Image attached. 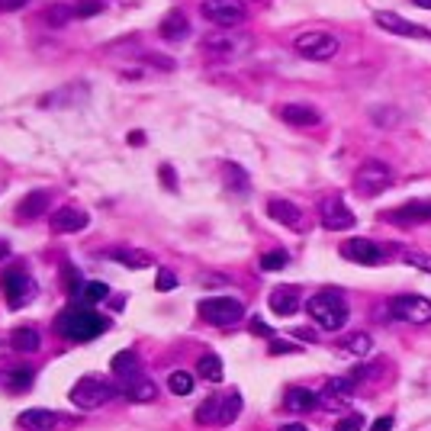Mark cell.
Wrapping results in <instances>:
<instances>
[{"label": "cell", "instance_id": "obj_1", "mask_svg": "<svg viewBox=\"0 0 431 431\" xmlns=\"http://www.w3.org/2000/svg\"><path fill=\"white\" fill-rule=\"evenodd\" d=\"M306 312H309V319H312L319 328H325V332L345 328L347 316H351L347 299L338 293V290H319V293H312L309 303H306Z\"/></svg>", "mask_w": 431, "mask_h": 431}, {"label": "cell", "instance_id": "obj_2", "mask_svg": "<svg viewBox=\"0 0 431 431\" xmlns=\"http://www.w3.org/2000/svg\"><path fill=\"white\" fill-rule=\"evenodd\" d=\"M55 328H58V335H64L68 341H94L97 335H103L106 328V319L94 309H81V306H71V309H64L62 316L55 319Z\"/></svg>", "mask_w": 431, "mask_h": 431}, {"label": "cell", "instance_id": "obj_3", "mask_svg": "<svg viewBox=\"0 0 431 431\" xmlns=\"http://www.w3.org/2000/svg\"><path fill=\"white\" fill-rule=\"evenodd\" d=\"M116 396V389L110 386V383H103V380H97V377H84V380H77L71 386V393H68V399L77 406V409H100V406H106V402Z\"/></svg>", "mask_w": 431, "mask_h": 431}, {"label": "cell", "instance_id": "obj_4", "mask_svg": "<svg viewBox=\"0 0 431 431\" xmlns=\"http://www.w3.org/2000/svg\"><path fill=\"white\" fill-rule=\"evenodd\" d=\"M393 184V171L383 164V161H364L354 174V193L370 200V197H380L383 190H389Z\"/></svg>", "mask_w": 431, "mask_h": 431}, {"label": "cell", "instance_id": "obj_5", "mask_svg": "<svg viewBox=\"0 0 431 431\" xmlns=\"http://www.w3.org/2000/svg\"><path fill=\"white\" fill-rule=\"evenodd\" d=\"M200 13L219 29H238L248 20V10H245L242 0H203Z\"/></svg>", "mask_w": 431, "mask_h": 431}, {"label": "cell", "instance_id": "obj_6", "mask_svg": "<svg viewBox=\"0 0 431 431\" xmlns=\"http://www.w3.org/2000/svg\"><path fill=\"white\" fill-rule=\"evenodd\" d=\"M293 49L299 52V58H309V62H328V58H335L338 52V39L335 36H328V32H299L293 39Z\"/></svg>", "mask_w": 431, "mask_h": 431}, {"label": "cell", "instance_id": "obj_7", "mask_svg": "<svg viewBox=\"0 0 431 431\" xmlns=\"http://www.w3.org/2000/svg\"><path fill=\"white\" fill-rule=\"evenodd\" d=\"M389 312L399 319V322H409V325H428L431 299H425V296H419V293H399V296H393Z\"/></svg>", "mask_w": 431, "mask_h": 431}, {"label": "cell", "instance_id": "obj_8", "mask_svg": "<svg viewBox=\"0 0 431 431\" xmlns=\"http://www.w3.org/2000/svg\"><path fill=\"white\" fill-rule=\"evenodd\" d=\"M203 52H212V55H242L251 49V36H245L238 29H216V32H206L200 42Z\"/></svg>", "mask_w": 431, "mask_h": 431}, {"label": "cell", "instance_id": "obj_9", "mask_svg": "<svg viewBox=\"0 0 431 431\" xmlns=\"http://www.w3.org/2000/svg\"><path fill=\"white\" fill-rule=\"evenodd\" d=\"M200 316L206 319L210 325L229 328L245 316V306L238 303V299H232V296H216V299H203L200 303Z\"/></svg>", "mask_w": 431, "mask_h": 431}, {"label": "cell", "instance_id": "obj_10", "mask_svg": "<svg viewBox=\"0 0 431 431\" xmlns=\"http://www.w3.org/2000/svg\"><path fill=\"white\" fill-rule=\"evenodd\" d=\"M0 290H3V299H7L10 309H23V306L36 296L32 277L29 273H23V271H7L3 273V277H0Z\"/></svg>", "mask_w": 431, "mask_h": 431}, {"label": "cell", "instance_id": "obj_11", "mask_svg": "<svg viewBox=\"0 0 431 431\" xmlns=\"http://www.w3.org/2000/svg\"><path fill=\"white\" fill-rule=\"evenodd\" d=\"M319 219H322L325 229L341 232V229H351V225H354V212L347 210L338 197H328V200L319 203Z\"/></svg>", "mask_w": 431, "mask_h": 431}, {"label": "cell", "instance_id": "obj_12", "mask_svg": "<svg viewBox=\"0 0 431 431\" xmlns=\"http://www.w3.org/2000/svg\"><path fill=\"white\" fill-rule=\"evenodd\" d=\"M373 20H377L380 29L393 32V36H406V39H431V36L421 29V26H415V23H409V20H402L399 13H393V10H377V13H373Z\"/></svg>", "mask_w": 431, "mask_h": 431}, {"label": "cell", "instance_id": "obj_13", "mask_svg": "<svg viewBox=\"0 0 431 431\" xmlns=\"http://www.w3.org/2000/svg\"><path fill=\"white\" fill-rule=\"evenodd\" d=\"M341 258L373 267V264L383 261V251H380V245H373L370 238H347V242H341Z\"/></svg>", "mask_w": 431, "mask_h": 431}, {"label": "cell", "instance_id": "obj_14", "mask_svg": "<svg viewBox=\"0 0 431 431\" xmlns=\"http://www.w3.org/2000/svg\"><path fill=\"white\" fill-rule=\"evenodd\" d=\"M87 222H90V216L81 206H58L52 212V232H58V235H74V232L87 229Z\"/></svg>", "mask_w": 431, "mask_h": 431}, {"label": "cell", "instance_id": "obj_15", "mask_svg": "<svg viewBox=\"0 0 431 431\" xmlns=\"http://www.w3.org/2000/svg\"><path fill=\"white\" fill-rule=\"evenodd\" d=\"M267 306L273 309V316H293V312H299V290L296 286H277L271 293V299H267Z\"/></svg>", "mask_w": 431, "mask_h": 431}, {"label": "cell", "instance_id": "obj_16", "mask_svg": "<svg viewBox=\"0 0 431 431\" xmlns=\"http://www.w3.org/2000/svg\"><path fill=\"white\" fill-rule=\"evenodd\" d=\"M267 216H271L273 222L286 225V229H299V225H303V210L290 200H271L267 203Z\"/></svg>", "mask_w": 431, "mask_h": 431}, {"label": "cell", "instance_id": "obj_17", "mask_svg": "<svg viewBox=\"0 0 431 431\" xmlns=\"http://www.w3.org/2000/svg\"><path fill=\"white\" fill-rule=\"evenodd\" d=\"M55 421H58V415L49 409H26V412H20L16 425H20L23 431H52Z\"/></svg>", "mask_w": 431, "mask_h": 431}, {"label": "cell", "instance_id": "obj_18", "mask_svg": "<svg viewBox=\"0 0 431 431\" xmlns=\"http://www.w3.org/2000/svg\"><path fill=\"white\" fill-rule=\"evenodd\" d=\"M158 32L168 39V42H180V39H187L190 36V23L187 16H184V10H171L164 20H161Z\"/></svg>", "mask_w": 431, "mask_h": 431}, {"label": "cell", "instance_id": "obj_19", "mask_svg": "<svg viewBox=\"0 0 431 431\" xmlns=\"http://www.w3.org/2000/svg\"><path fill=\"white\" fill-rule=\"evenodd\" d=\"M39 345H42V338L32 325H20L10 332V347L20 354H32V351H39Z\"/></svg>", "mask_w": 431, "mask_h": 431}, {"label": "cell", "instance_id": "obj_20", "mask_svg": "<svg viewBox=\"0 0 431 431\" xmlns=\"http://www.w3.org/2000/svg\"><path fill=\"white\" fill-rule=\"evenodd\" d=\"M280 116H284L290 126H316L319 123V113L309 103H286L284 110H280Z\"/></svg>", "mask_w": 431, "mask_h": 431}, {"label": "cell", "instance_id": "obj_21", "mask_svg": "<svg viewBox=\"0 0 431 431\" xmlns=\"http://www.w3.org/2000/svg\"><path fill=\"white\" fill-rule=\"evenodd\" d=\"M319 402H322V399H319L312 389H306V386L286 389V409H290V412H312Z\"/></svg>", "mask_w": 431, "mask_h": 431}, {"label": "cell", "instance_id": "obj_22", "mask_svg": "<svg viewBox=\"0 0 431 431\" xmlns=\"http://www.w3.org/2000/svg\"><path fill=\"white\" fill-rule=\"evenodd\" d=\"M126 399H132V402H151L155 396H158V386L151 383L148 377H132V380H126Z\"/></svg>", "mask_w": 431, "mask_h": 431}, {"label": "cell", "instance_id": "obj_23", "mask_svg": "<svg viewBox=\"0 0 431 431\" xmlns=\"http://www.w3.org/2000/svg\"><path fill=\"white\" fill-rule=\"evenodd\" d=\"M49 193L45 190H32V193H26L23 197V203H20V219H39L45 212V206H49Z\"/></svg>", "mask_w": 431, "mask_h": 431}, {"label": "cell", "instance_id": "obj_24", "mask_svg": "<svg viewBox=\"0 0 431 431\" xmlns=\"http://www.w3.org/2000/svg\"><path fill=\"white\" fill-rule=\"evenodd\" d=\"M242 415V396L232 389V393H222V402H219V419H216V425L219 428H225V425H232V421Z\"/></svg>", "mask_w": 431, "mask_h": 431}, {"label": "cell", "instance_id": "obj_25", "mask_svg": "<svg viewBox=\"0 0 431 431\" xmlns=\"http://www.w3.org/2000/svg\"><path fill=\"white\" fill-rule=\"evenodd\" d=\"M389 219L393 222H425V219H431V203H406V206L389 212Z\"/></svg>", "mask_w": 431, "mask_h": 431}, {"label": "cell", "instance_id": "obj_26", "mask_svg": "<svg viewBox=\"0 0 431 431\" xmlns=\"http://www.w3.org/2000/svg\"><path fill=\"white\" fill-rule=\"evenodd\" d=\"M110 367H113V373L123 380V383H126V380H132V377H138V358L132 354V351H119Z\"/></svg>", "mask_w": 431, "mask_h": 431}, {"label": "cell", "instance_id": "obj_27", "mask_svg": "<svg viewBox=\"0 0 431 431\" xmlns=\"http://www.w3.org/2000/svg\"><path fill=\"white\" fill-rule=\"evenodd\" d=\"M42 20L49 23V26H68V23L74 20V7H68V3H52V7H45L42 13Z\"/></svg>", "mask_w": 431, "mask_h": 431}, {"label": "cell", "instance_id": "obj_28", "mask_svg": "<svg viewBox=\"0 0 431 431\" xmlns=\"http://www.w3.org/2000/svg\"><path fill=\"white\" fill-rule=\"evenodd\" d=\"M197 373H200L203 380H210V383H219L222 380V360L216 358V354H203V358L197 360Z\"/></svg>", "mask_w": 431, "mask_h": 431}, {"label": "cell", "instance_id": "obj_29", "mask_svg": "<svg viewBox=\"0 0 431 431\" xmlns=\"http://www.w3.org/2000/svg\"><path fill=\"white\" fill-rule=\"evenodd\" d=\"M168 389L174 396H190V393H193V373H190V370H174V373H168Z\"/></svg>", "mask_w": 431, "mask_h": 431}, {"label": "cell", "instance_id": "obj_30", "mask_svg": "<svg viewBox=\"0 0 431 431\" xmlns=\"http://www.w3.org/2000/svg\"><path fill=\"white\" fill-rule=\"evenodd\" d=\"M77 293H81V303H100V299H106V296H110V286L106 284H100V280H87V284H81V290H77Z\"/></svg>", "mask_w": 431, "mask_h": 431}, {"label": "cell", "instance_id": "obj_31", "mask_svg": "<svg viewBox=\"0 0 431 431\" xmlns=\"http://www.w3.org/2000/svg\"><path fill=\"white\" fill-rule=\"evenodd\" d=\"M219 402H222V393H212L210 399L197 409V421H200V425H216V419H219Z\"/></svg>", "mask_w": 431, "mask_h": 431}, {"label": "cell", "instance_id": "obj_32", "mask_svg": "<svg viewBox=\"0 0 431 431\" xmlns=\"http://www.w3.org/2000/svg\"><path fill=\"white\" fill-rule=\"evenodd\" d=\"M325 393H328V396H338L341 402L351 399V396H354V377H335V380H328Z\"/></svg>", "mask_w": 431, "mask_h": 431}, {"label": "cell", "instance_id": "obj_33", "mask_svg": "<svg viewBox=\"0 0 431 431\" xmlns=\"http://www.w3.org/2000/svg\"><path fill=\"white\" fill-rule=\"evenodd\" d=\"M113 258L119 264H126V267H136V271L151 267V254H145V251H129V248H123V251H113Z\"/></svg>", "mask_w": 431, "mask_h": 431}, {"label": "cell", "instance_id": "obj_34", "mask_svg": "<svg viewBox=\"0 0 431 431\" xmlns=\"http://www.w3.org/2000/svg\"><path fill=\"white\" fill-rule=\"evenodd\" d=\"M345 347L351 351V354H358V358H367L370 351H373V338L364 335V332H354V335L345 341Z\"/></svg>", "mask_w": 431, "mask_h": 431}, {"label": "cell", "instance_id": "obj_35", "mask_svg": "<svg viewBox=\"0 0 431 431\" xmlns=\"http://www.w3.org/2000/svg\"><path fill=\"white\" fill-rule=\"evenodd\" d=\"M373 123H377L380 129H393L402 123V113L396 106H383V110H373Z\"/></svg>", "mask_w": 431, "mask_h": 431}, {"label": "cell", "instance_id": "obj_36", "mask_svg": "<svg viewBox=\"0 0 431 431\" xmlns=\"http://www.w3.org/2000/svg\"><path fill=\"white\" fill-rule=\"evenodd\" d=\"M286 261H290V254L286 251H267L258 258V264H261V271H284Z\"/></svg>", "mask_w": 431, "mask_h": 431}, {"label": "cell", "instance_id": "obj_37", "mask_svg": "<svg viewBox=\"0 0 431 431\" xmlns=\"http://www.w3.org/2000/svg\"><path fill=\"white\" fill-rule=\"evenodd\" d=\"M97 13H103V0H77L74 3V16H97Z\"/></svg>", "mask_w": 431, "mask_h": 431}, {"label": "cell", "instance_id": "obj_38", "mask_svg": "<svg viewBox=\"0 0 431 431\" xmlns=\"http://www.w3.org/2000/svg\"><path fill=\"white\" fill-rule=\"evenodd\" d=\"M155 286H158V293H171V290L177 286V277H174V271H164V267H161Z\"/></svg>", "mask_w": 431, "mask_h": 431}, {"label": "cell", "instance_id": "obj_39", "mask_svg": "<svg viewBox=\"0 0 431 431\" xmlns=\"http://www.w3.org/2000/svg\"><path fill=\"white\" fill-rule=\"evenodd\" d=\"M406 261H409L412 267H421V271L431 273V254H425V251H406Z\"/></svg>", "mask_w": 431, "mask_h": 431}, {"label": "cell", "instance_id": "obj_40", "mask_svg": "<svg viewBox=\"0 0 431 431\" xmlns=\"http://www.w3.org/2000/svg\"><path fill=\"white\" fill-rule=\"evenodd\" d=\"M29 383H32V373H29V370H13V373H10V386H13V389H26Z\"/></svg>", "mask_w": 431, "mask_h": 431}, {"label": "cell", "instance_id": "obj_41", "mask_svg": "<svg viewBox=\"0 0 431 431\" xmlns=\"http://www.w3.org/2000/svg\"><path fill=\"white\" fill-rule=\"evenodd\" d=\"M364 428V419L360 415H345V419H338V431H360Z\"/></svg>", "mask_w": 431, "mask_h": 431}, {"label": "cell", "instance_id": "obj_42", "mask_svg": "<svg viewBox=\"0 0 431 431\" xmlns=\"http://www.w3.org/2000/svg\"><path fill=\"white\" fill-rule=\"evenodd\" d=\"M29 0H0V13H16V10H23Z\"/></svg>", "mask_w": 431, "mask_h": 431}, {"label": "cell", "instance_id": "obj_43", "mask_svg": "<svg viewBox=\"0 0 431 431\" xmlns=\"http://www.w3.org/2000/svg\"><path fill=\"white\" fill-rule=\"evenodd\" d=\"M377 373H380V367H354L351 377H354V380H373Z\"/></svg>", "mask_w": 431, "mask_h": 431}, {"label": "cell", "instance_id": "obj_44", "mask_svg": "<svg viewBox=\"0 0 431 431\" xmlns=\"http://www.w3.org/2000/svg\"><path fill=\"white\" fill-rule=\"evenodd\" d=\"M393 425H396L393 415H383V419H377L373 425H370V431H393Z\"/></svg>", "mask_w": 431, "mask_h": 431}, {"label": "cell", "instance_id": "obj_45", "mask_svg": "<svg viewBox=\"0 0 431 431\" xmlns=\"http://www.w3.org/2000/svg\"><path fill=\"white\" fill-rule=\"evenodd\" d=\"M251 332H254V335H264V338H273V332L264 325L261 319H251Z\"/></svg>", "mask_w": 431, "mask_h": 431}, {"label": "cell", "instance_id": "obj_46", "mask_svg": "<svg viewBox=\"0 0 431 431\" xmlns=\"http://www.w3.org/2000/svg\"><path fill=\"white\" fill-rule=\"evenodd\" d=\"M290 351H293L290 341H271V354H290Z\"/></svg>", "mask_w": 431, "mask_h": 431}, {"label": "cell", "instance_id": "obj_47", "mask_svg": "<svg viewBox=\"0 0 431 431\" xmlns=\"http://www.w3.org/2000/svg\"><path fill=\"white\" fill-rule=\"evenodd\" d=\"M145 62H151V64H161V68H174V62H171V58H158V55H145Z\"/></svg>", "mask_w": 431, "mask_h": 431}, {"label": "cell", "instance_id": "obj_48", "mask_svg": "<svg viewBox=\"0 0 431 431\" xmlns=\"http://www.w3.org/2000/svg\"><path fill=\"white\" fill-rule=\"evenodd\" d=\"M161 174H164V184H168L171 190L177 187V184H174V171H171V168H161Z\"/></svg>", "mask_w": 431, "mask_h": 431}, {"label": "cell", "instance_id": "obj_49", "mask_svg": "<svg viewBox=\"0 0 431 431\" xmlns=\"http://www.w3.org/2000/svg\"><path fill=\"white\" fill-rule=\"evenodd\" d=\"M277 431H306V425H299V421H293V425H280Z\"/></svg>", "mask_w": 431, "mask_h": 431}, {"label": "cell", "instance_id": "obj_50", "mask_svg": "<svg viewBox=\"0 0 431 431\" xmlns=\"http://www.w3.org/2000/svg\"><path fill=\"white\" fill-rule=\"evenodd\" d=\"M142 142H145V136H142V132H136V136H129V145H142Z\"/></svg>", "mask_w": 431, "mask_h": 431}, {"label": "cell", "instance_id": "obj_51", "mask_svg": "<svg viewBox=\"0 0 431 431\" xmlns=\"http://www.w3.org/2000/svg\"><path fill=\"white\" fill-rule=\"evenodd\" d=\"M415 7H421V10H431V0H412Z\"/></svg>", "mask_w": 431, "mask_h": 431}, {"label": "cell", "instance_id": "obj_52", "mask_svg": "<svg viewBox=\"0 0 431 431\" xmlns=\"http://www.w3.org/2000/svg\"><path fill=\"white\" fill-rule=\"evenodd\" d=\"M3 254H7V245H0V258H3Z\"/></svg>", "mask_w": 431, "mask_h": 431}]
</instances>
